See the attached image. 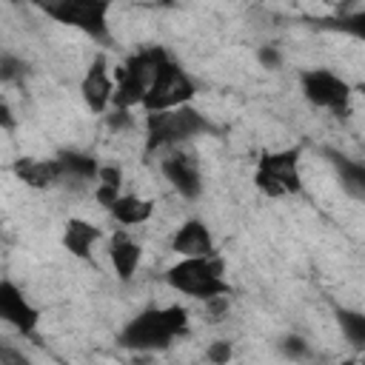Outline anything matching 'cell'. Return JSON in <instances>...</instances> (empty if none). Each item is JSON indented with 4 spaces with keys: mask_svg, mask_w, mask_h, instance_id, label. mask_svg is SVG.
Here are the masks:
<instances>
[{
    "mask_svg": "<svg viewBox=\"0 0 365 365\" xmlns=\"http://www.w3.org/2000/svg\"><path fill=\"white\" fill-rule=\"evenodd\" d=\"M171 251L180 254V257H211L214 254V240H211V234L202 222L188 220L174 231Z\"/></svg>",
    "mask_w": 365,
    "mask_h": 365,
    "instance_id": "11",
    "label": "cell"
},
{
    "mask_svg": "<svg viewBox=\"0 0 365 365\" xmlns=\"http://www.w3.org/2000/svg\"><path fill=\"white\" fill-rule=\"evenodd\" d=\"M108 259L120 279H131L137 271V262H140V245L134 240H128L125 234H114L111 245H108Z\"/></svg>",
    "mask_w": 365,
    "mask_h": 365,
    "instance_id": "14",
    "label": "cell"
},
{
    "mask_svg": "<svg viewBox=\"0 0 365 365\" xmlns=\"http://www.w3.org/2000/svg\"><path fill=\"white\" fill-rule=\"evenodd\" d=\"M0 317L9 325H14L20 334H31L40 319L37 308H31V302L23 297V291L9 279L0 282Z\"/></svg>",
    "mask_w": 365,
    "mask_h": 365,
    "instance_id": "9",
    "label": "cell"
},
{
    "mask_svg": "<svg viewBox=\"0 0 365 365\" xmlns=\"http://www.w3.org/2000/svg\"><path fill=\"white\" fill-rule=\"evenodd\" d=\"M100 240V228L86 222V220H68L66 231H63V245L68 248V254L88 259L91 257V245Z\"/></svg>",
    "mask_w": 365,
    "mask_h": 365,
    "instance_id": "13",
    "label": "cell"
},
{
    "mask_svg": "<svg viewBox=\"0 0 365 365\" xmlns=\"http://www.w3.org/2000/svg\"><path fill=\"white\" fill-rule=\"evenodd\" d=\"M297 151H271L262 154L254 171V182L268 197H288L299 191V165Z\"/></svg>",
    "mask_w": 365,
    "mask_h": 365,
    "instance_id": "5",
    "label": "cell"
},
{
    "mask_svg": "<svg viewBox=\"0 0 365 365\" xmlns=\"http://www.w3.org/2000/svg\"><path fill=\"white\" fill-rule=\"evenodd\" d=\"M299 83H302V94L317 108H331V111H345L348 108L351 88L334 71H328V68H308V71L299 74Z\"/></svg>",
    "mask_w": 365,
    "mask_h": 365,
    "instance_id": "7",
    "label": "cell"
},
{
    "mask_svg": "<svg viewBox=\"0 0 365 365\" xmlns=\"http://www.w3.org/2000/svg\"><path fill=\"white\" fill-rule=\"evenodd\" d=\"M288 351H291V354H302V351H305L302 339H288Z\"/></svg>",
    "mask_w": 365,
    "mask_h": 365,
    "instance_id": "20",
    "label": "cell"
},
{
    "mask_svg": "<svg viewBox=\"0 0 365 365\" xmlns=\"http://www.w3.org/2000/svg\"><path fill=\"white\" fill-rule=\"evenodd\" d=\"M111 217L120 222V225H143L145 220H151L154 214V202L145 200V197H137V194H120L117 202L108 208Z\"/></svg>",
    "mask_w": 365,
    "mask_h": 365,
    "instance_id": "15",
    "label": "cell"
},
{
    "mask_svg": "<svg viewBox=\"0 0 365 365\" xmlns=\"http://www.w3.org/2000/svg\"><path fill=\"white\" fill-rule=\"evenodd\" d=\"M194 97V83L191 77L177 66V63H165L160 68V74L154 77L145 100H143V108L145 111H163V108H177V106H185L188 100Z\"/></svg>",
    "mask_w": 365,
    "mask_h": 365,
    "instance_id": "6",
    "label": "cell"
},
{
    "mask_svg": "<svg viewBox=\"0 0 365 365\" xmlns=\"http://www.w3.org/2000/svg\"><path fill=\"white\" fill-rule=\"evenodd\" d=\"M57 23L74 26L91 37L108 34V0H34Z\"/></svg>",
    "mask_w": 365,
    "mask_h": 365,
    "instance_id": "4",
    "label": "cell"
},
{
    "mask_svg": "<svg viewBox=\"0 0 365 365\" xmlns=\"http://www.w3.org/2000/svg\"><path fill=\"white\" fill-rule=\"evenodd\" d=\"M197 131H205V120L194 108H188V106L148 111V120H145V137H148L145 148L148 151H157V148L163 151V148L185 143Z\"/></svg>",
    "mask_w": 365,
    "mask_h": 365,
    "instance_id": "3",
    "label": "cell"
},
{
    "mask_svg": "<svg viewBox=\"0 0 365 365\" xmlns=\"http://www.w3.org/2000/svg\"><path fill=\"white\" fill-rule=\"evenodd\" d=\"M80 91H83L86 106H88L94 114H100V111L114 100V83H111V77H108V68H106V60H103V57H97V60L86 68L83 83H80Z\"/></svg>",
    "mask_w": 365,
    "mask_h": 365,
    "instance_id": "10",
    "label": "cell"
},
{
    "mask_svg": "<svg viewBox=\"0 0 365 365\" xmlns=\"http://www.w3.org/2000/svg\"><path fill=\"white\" fill-rule=\"evenodd\" d=\"M14 174L31 185V188H48L63 180V163L60 160H34V157H20L14 163Z\"/></svg>",
    "mask_w": 365,
    "mask_h": 365,
    "instance_id": "12",
    "label": "cell"
},
{
    "mask_svg": "<svg viewBox=\"0 0 365 365\" xmlns=\"http://www.w3.org/2000/svg\"><path fill=\"white\" fill-rule=\"evenodd\" d=\"M339 29H345L348 34H354V37L365 40V9H362V11H356V14H348V17L339 23Z\"/></svg>",
    "mask_w": 365,
    "mask_h": 365,
    "instance_id": "18",
    "label": "cell"
},
{
    "mask_svg": "<svg viewBox=\"0 0 365 365\" xmlns=\"http://www.w3.org/2000/svg\"><path fill=\"white\" fill-rule=\"evenodd\" d=\"M228 356H231V345L228 342H214L208 348V359H214V362H225Z\"/></svg>",
    "mask_w": 365,
    "mask_h": 365,
    "instance_id": "19",
    "label": "cell"
},
{
    "mask_svg": "<svg viewBox=\"0 0 365 365\" xmlns=\"http://www.w3.org/2000/svg\"><path fill=\"white\" fill-rule=\"evenodd\" d=\"M163 177L182 194V197H197L202 182H200V165L191 154H185L180 145L163 148V163H160Z\"/></svg>",
    "mask_w": 365,
    "mask_h": 365,
    "instance_id": "8",
    "label": "cell"
},
{
    "mask_svg": "<svg viewBox=\"0 0 365 365\" xmlns=\"http://www.w3.org/2000/svg\"><path fill=\"white\" fill-rule=\"evenodd\" d=\"M336 319H339V328H342L345 339H348L351 345H356V348L365 351V314L342 308V311L336 314Z\"/></svg>",
    "mask_w": 365,
    "mask_h": 365,
    "instance_id": "16",
    "label": "cell"
},
{
    "mask_svg": "<svg viewBox=\"0 0 365 365\" xmlns=\"http://www.w3.org/2000/svg\"><path fill=\"white\" fill-rule=\"evenodd\" d=\"M168 285L185 297L208 299L217 294H228V282L222 279V259L220 257H182L165 274Z\"/></svg>",
    "mask_w": 365,
    "mask_h": 365,
    "instance_id": "2",
    "label": "cell"
},
{
    "mask_svg": "<svg viewBox=\"0 0 365 365\" xmlns=\"http://www.w3.org/2000/svg\"><path fill=\"white\" fill-rule=\"evenodd\" d=\"M339 174H342V185L348 194L365 200V165H356L351 160H342L339 163Z\"/></svg>",
    "mask_w": 365,
    "mask_h": 365,
    "instance_id": "17",
    "label": "cell"
},
{
    "mask_svg": "<svg viewBox=\"0 0 365 365\" xmlns=\"http://www.w3.org/2000/svg\"><path fill=\"white\" fill-rule=\"evenodd\" d=\"M188 325V314L180 305L168 308H148L137 314L120 334V342L125 348L137 351H151V348H165L174 336H180Z\"/></svg>",
    "mask_w": 365,
    "mask_h": 365,
    "instance_id": "1",
    "label": "cell"
}]
</instances>
